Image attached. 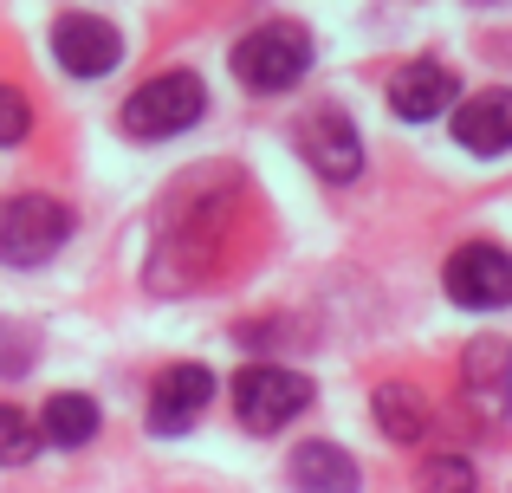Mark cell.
Instances as JSON below:
<instances>
[{
    "label": "cell",
    "instance_id": "obj_1",
    "mask_svg": "<svg viewBox=\"0 0 512 493\" xmlns=\"http://www.w3.org/2000/svg\"><path fill=\"white\" fill-rule=\"evenodd\" d=\"M305 65H312V39H305V26H292V20L253 26V33L234 46V78L247 91H260V98L292 91L305 78Z\"/></svg>",
    "mask_w": 512,
    "mask_h": 493
},
{
    "label": "cell",
    "instance_id": "obj_7",
    "mask_svg": "<svg viewBox=\"0 0 512 493\" xmlns=\"http://www.w3.org/2000/svg\"><path fill=\"white\" fill-rule=\"evenodd\" d=\"M52 59L72 78H104L124 59V39H117V26L98 20V13H65V20L52 26Z\"/></svg>",
    "mask_w": 512,
    "mask_h": 493
},
{
    "label": "cell",
    "instance_id": "obj_11",
    "mask_svg": "<svg viewBox=\"0 0 512 493\" xmlns=\"http://www.w3.org/2000/svg\"><path fill=\"white\" fill-rule=\"evenodd\" d=\"M389 111L409 117V124H428V117L454 111V72H448V65H435V59L402 65V72L389 78Z\"/></svg>",
    "mask_w": 512,
    "mask_h": 493
},
{
    "label": "cell",
    "instance_id": "obj_5",
    "mask_svg": "<svg viewBox=\"0 0 512 493\" xmlns=\"http://www.w3.org/2000/svg\"><path fill=\"white\" fill-rule=\"evenodd\" d=\"M441 286H448V299L467 305V312H500V305H512V253L493 247V241H474V247L448 253Z\"/></svg>",
    "mask_w": 512,
    "mask_h": 493
},
{
    "label": "cell",
    "instance_id": "obj_4",
    "mask_svg": "<svg viewBox=\"0 0 512 493\" xmlns=\"http://www.w3.org/2000/svg\"><path fill=\"white\" fill-rule=\"evenodd\" d=\"M299 409H312V383H305L299 370L247 364V370L234 377V416H240V429L273 435V429H286Z\"/></svg>",
    "mask_w": 512,
    "mask_h": 493
},
{
    "label": "cell",
    "instance_id": "obj_18",
    "mask_svg": "<svg viewBox=\"0 0 512 493\" xmlns=\"http://www.w3.org/2000/svg\"><path fill=\"white\" fill-rule=\"evenodd\" d=\"M26 130H33V104H26L13 85H0V143H20Z\"/></svg>",
    "mask_w": 512,
    "mask_h": 493
},
{
    "label": "cell",
    "instance_id": "obj_14",
    "mask_svg": "<svg viewBox=\"0 0 512 493\" xmlns=\"http://www.w3.org/2000/svg\"><path fill=\"white\" fill-rule=\"evenodd\" d=\"M370 409H376V429H383L389 442H422L428 435V403L409 390V383H376Z\"/></svg>",
    "mask_w": 512,
    "mask_h": 493
},
{
    "label": "cell",
    "instance_id": "obj_8",
    "mask_svg": "<svg viewBox=\"0 0 512 493\" xmlns=\"http://www.w3.org/2000/svg\"><path fill=\"white\" fill-rule=\"evenodd\" d=\"M299 156L325 182H357V169H363V143H357V130H350L344 111H312L305 117L299 124Z\"/></svg>",
    "mask_w": 512,
    "mask_h": 493
},
{
    "label": "cell",
    "instance_id": "obj_2",
    "mask_svg": "<svg viewBox=\"0 0 512 493\" xmlns=\"http://www.w3.org/2000/svg\"><path fill=\"white\" fill-rule=\"evenodd\" d=\"M201 111H208V85H201L195 72H163V78H150V85L130 91L124 130L137 143H163V137H182Z\"/></svg>",
    "mask_w": 512,
    "mask_h": 493
},
{
    "label": "cell",
    "instance_id": "obj_15",
    "mask_svg": "<svg viewBox=\"0 0 512 493\" xmlns=\"http://www.w3.org/2000/svg\"><path fill=\"white\" fill-rule=\"evenodd\" d=\"M39 422L26 416V409H13V403H0V468H20V461H33L39 455Z\"/></svg>",
    "mask_w": 512,
    "mask_h": 493
},
{
    "label": "cell",
    "instance_id": "obj_9",
    "mask_svg": "<svg viewBox=\"0 0 512 493\" xmlns=\"http://www.w3.org/2000/svg\"><path fill=\"white\" fill-rule=\"evenodd\" d=\"M214 403V377L201 364H169L150 390V429L156 435H182L195 429V416Z\"/></svg>",
    "mask_w": 512,
    "mask_h": 493
},
{
    "label": "cell",
    "instance_id": "obj_10",
    "mask_svg": "<svg viewBox=\"0 0 512 493\" xmlns=\"http://www.w3.org/2000/svg\"><path fill=\"white\" fill-rule=\"evenodd\" d=\"M454 143L474 156H506L512 150V91H474V98L454 104Z\"/></svg>",
    "mask_w": 512,
    "mask_h": 493
},
{
    "label": "cell",
    "instance_id": "obj_13",
    "mask_svg": "<svg viewBox=\"0 0 512 493\" xmlns=\"http://www.w3.org/2000/svg\"><path fill=\"white\" fill-rule=\"evenodd\" d=\"M39 435H46L52 448H85L91 435H98V403L78 390H59L46 409H39Z\"/></svg>",
    "mask_w": 512,
    "mask_h": 493
},
{
    "label": "cell",
    "instance_id": "obj_6",
    "mask_svg": "<svg viewBox=\"0 0 512 493\" xmlns=\"http://www.w3.org/2000/svg\"><path fill=\"white\" fill-rule=\"evenodd\" d=\"M512 344L506 338H474L461 357V396L467 409H474L487 429H500L506 422V396H512Z\"/></svg>",
    "mask_w": 512,
    "mask_h": 493
},
{
    "label": "cell",
    "instance_id": "obj_17",
    "mask_svg": "<svg viewBox=\"0 0 512 493\" xmlns=\"http://www.w3.org/2000/svg\"><path fill=\"white\" fill-rule=\"evenodd\" d=\"M33 357H39V338L26 325H7L0 318V377H20V370H33Z\"/></svg>",
    "mask_w": 512,
    "mask_h": 493
},
{
    "label": "cell",
    "instance_id": "obj_16",
    "mask_svg": "<svg viewBox=\"0 0 512 493\" xmlns=\"http://www.w3.org/2000/svg\"><path fill=\"white\" fill-rule=\"evenodd\" d=\"M474 461L467 455H428L415 468V493H474Z\"/></svg>",
    "mask_w": 512,
    "mask_h": 493
},
{
    "label": "cell",
    "instance_id": "obj_3",
    "mask_svg": "<svg viewBox=\"0 0 512 493\" xmlns=\"http://www.w3.org/2000/svg\"><path fill=\"white\" fill-rule=\"evenodd\" d=\"M72 241V208L52 195H7L0 202V260L7 266H46Z\"/></svg>",
    "mask_w": 512,
    "mask_h": 493
},
{
    "label": "cell",
    "instance_id": "obj_12",
    "mask_svg": "<svg viewBox=\"0 0 512 493\" xmlns=\"http://www.w3.org/2000/svg\"><path fill=\"white\" fill-rule=\"evenodd\" d=\"M292 487L299 493H357L363 474L338 442H305L299 455H292Z\"/></svg>",
    "mask_w": 512,
    "mask_h": 493
}]
</instances>
